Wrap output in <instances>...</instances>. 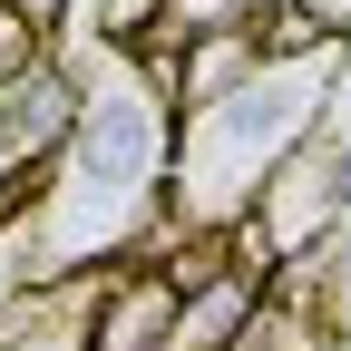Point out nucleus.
Returning <instances> with one entry per match:
<instances>
[{
	"label": "nucleus",
	"mask_w": 351,
	"mask_h": 351,
	"mask_svg": "<svg viewBox=\"0 0 351 351\" xmlns=\"http://www.w3.org/2000/svg\"><path fill=\"white\" fill-rule=\"evenodd\" d=\"M78 69L59 49H39L20 78H0V166L10 176H39V166H59L69 137H78Z\"/></svg>",
	"instance_id": "1"
},
{
	"label": "nucleus",
	"mask_w": 351,
	"mask_h": 351,
	"mask_svg": "<svg viewBox=\"0 0 351 351\" xmlns=\"http://www.w3.org/2000/svg\"><path fill=\"white\" fill-rule=\"evenodd\" d=\"M69 10H78V0H10V20H20L29 39H59V29H69Z\"/></svg>",
	"instance_id": "2"
},
{
	"label": "nucleus",
	"mask_w": 351,
	"mask_h": 351,
	"mask_svg": "<svg viewBox=\"0 0 351 351\" xmlns=\"http://www.w3.org/2000/svg\"><path fill=\"white\" fill-rule=\"evenodd\" d=\"M302 10H313V20H322L332 39H351V0H302Z\"/></svg>",
	"instance_id": "3"
},
{
	"label": "nucleus",
	"mask_w": 351,
	"mask_h": 351,
	"mask_svg": "<svg viewBox=\"0 0 351 351\" xmlns=\"http://www.w3.org/2000/svg\"><path fill=\"white\" fill-rule=\"evenodd\" d=\"M0 20H10V0H0Z\"/></svg>",
	"instance_id": "4"
}]
</instances>
